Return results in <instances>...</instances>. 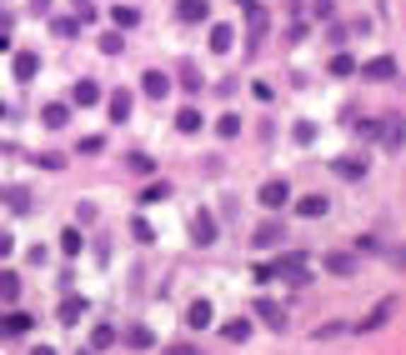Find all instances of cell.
I'll return each mask as SVG.
<instances>
[{
	"mask_svg": "<svg viewBox=\"0 0 406 355\" xmlns=\"http://www.w3.org/2000/svg\"><path fill=\"white\" fill-rule=\"evenodd\" d=\"M371 136H376L386 150H401V145H406V121H401V115H381V121L371 126Z\"/></svg>",
	"mask_w": 406,
	"mask_h": 355,
	"instance_id": "6da1fadb",
	"label": "cell"
},
{
	"mask_svg": "<svg viewBox=\"0 0 406 355\" xmlns=\"http://www.w3.org/2000/svg\"><path fill=\"white\" fill-rule=\"evenodd\" d=\"M271 270H276V280H311V260H306L301 251H286Z\"/></svg>",
	"mask_w": 406,
	"mask_h": 355,
	"instance_id": "7a4b0ae2",
	"label": "cell"
},
{
	"mask_svg": "<svg viewBox=\"0 0 406 355\" xmlns=\"http://www.w3.org/2000/svg\"><path fill=\"white\" fill-rule=\"evenodd\" d=\"M30 325H35V315H25V311H0V340L30 335Z\"/></svg>",
	"mask_w": 406,
	"mask_h": 355,
	"instance_id": "3957f363",
	"label": "cell"
},
{
	"mask_svg": "<svg viewBox=\"0 0 406 355\" xmlns=\"http://www.w3.org/2000/svg\"><path fill=\"white\" fill-rule=\"evenodd\" d=\"M216 235H221L216 215H211V210H196V215H191V241H196V246H216Z\"/></svg>",
	"mask_w": 406,
	"mask_h": 355,
	"instance_id": "277c9868",
	"label": "cell"
},
{
	"mask_svg": "<svg viewBox=\"0 0 406 355\" xmlns=\"http://www.w3.org/2000/svg\"><path fill=\"white\" fill-rule=\"evenodd\" d=\"M256 200H261L266 210H281L286 200H291V186H286V181H261V191H256Z\"/></svg>",
	"mask_w": 406,
	"mask_h": 355,
	"instance_id": "5b68a950",
	"label": "cell"
},
{
	"mask_svg": "<svg viewBox=\"0 0 406 355\" xmlns=\"http://www.w3.org/2000/svg\"><path fill=\"white\" fill-rule=\"evenodd\" d=\"M251 241H256V251H276V246L286 241V230H281L276 220H261V225H256V235H251Z\"/></svg>",
	"mask_w": 406,
	"mask_h": 355,
	"instance_id": "8992f818",
	"label": "cell"
},
{
	"mask_svg": "<svg viewBox=\"0 0 406 355\" xmlns=\"http://www.w3.org/2000/svg\"><path fill=\"white\" fill-rule=\"evenodd\" d=\"M131 105H136V100H131V90H110V95H105V110H110V121H115V126L131 121Z\"/></svg>",
	"mask_w": 406,
	"mask_h": 355,
	"instance_id": "52a82bcc",
	"label": "cell"
},
{
	"mask_svg": "<svg viewBox=\"0 0 406 355\" xmlns=\"http://www.w3.org/2000/svg\"><path fill=\"white\" fill-rule=\"evenodd\" d=\"M391 311H396V295H386L381 306H371V315H366V320H361L356 330H361V335H366V330H381V325L391 320Z\"/></svg>",
	"mask_w": 406,
	"mask_h": 355,
	"instance_id": "ba28073f",
	"label": "cell"
},
{
	"mask_svg": "<svg viewBox=\"0 0 406 355\" xmlns=\"http://www.w3.org/2000/svg\"><path fill=\"white\" fill-rule=\"evenodd\" d=\"M366 80H391L396 76V61H391V55H376V61H366V66H356Z\"/></svg>",
	"mask_w": 406,
	"mask_h": 355,
	"instance_id": "9c48e42d",
	"label": "cell"
},
{
	"mask_svg": "<svg viewBox=\"0 0 406 355\" xmlns=\"http://www.w3.org/2000/svg\"><path fill=\"white\" fill-rule=\"evenodd\" d=\"M141 90H146V100H166V90H170L166 71H146V76H141Z\"/></svg>",
	"mask_w": 406,
	"mask_h": 355,
	"instance_id": "30bf717a",
	"label": "cell"
},
{
	"mask_svg": "<svg viewBox=\"0 0 406 355\" xmlns=\"http://www.w3.org/2000/svg\"><path fill=\"white\" fill-rule=\"evenodd\" d=\"M176 16H181L186 25H201V20L211 16V6H206V0H176Z\"/></svg>",
	"mask_w": 406,
	"mask_h": 355,
	"instance_id": "8fae6325",
	"label": "cell"
},
{
	"mask_svg": "<svg viewBox=\"0 0 406 355\" xmlns=\"http://www.w3.org/2000/svg\"><path fill=\"white\" fill-rule=\"evenodd\" d=\"M326 270L341 275V280H346V275H356V255H352V251H331V255H326Z\"/></svg>",
	"mask_w": 406,
	"mask_h": 355,
	"instance_id": "7c38bea8",
	"label": "cell"
},
{
	"mask_svg": "<svg viewBox=\"0 0 406 355\" xmlns=\"http://www.w3.org/2000/svg\"><path fill=\"white\" fill-rule=\"evenodd\" d=\"M40 121H45V126H50V131H61V126H66V121H71V105H66V100H50V105H45V110H40Z\"/></svg>",
	"mask_w": 406,
	"mask_h": 355,
	"instance_id": "4fadbf2b",
	"label": "cell"
},
{
	"mask_svg": "<svg viewBox=\"0 0 406 355\" xmlns=\"http://www.w3.org/2000/svg\"><path fill=\"white\" fill-rule=\"evenodd\" d=\"M326 210H331V200H326V195H306V200L296 205V215H301V220H321Z\"/></svg>",
	"mask_w": 406,
	"mask_h": 355,
	"instance_id": "5bb4252c",
	"label": "cell"
},
{
	"mask_svg": "<svg viewBox=\"0 0 406 355\" xmlns=\"http://www.w3.org/2000/svg\"><path fill=\"white\" fill-rule=\"evenodd\" d=\"M35 71H40V55L35 50H21L16 55V80H35Z\"/></svg>",
	"mask_w": 406,
	"mask_h": 355,
	"instance_id": "9a60e30c",
	"label": "cell"
},
{
	"mask_svg": "<svg viewBox=\"0 0 406 355\" xmlns=\"http://www.w3.org/2000/svg\"><path fill=\"white\" fill-rule=\"evenodd\" d=\"M331 170L341 175V181H361V175H366V160H361V155H352V160H336Z\"/></svg>",
	"mask_w": 406,
	"mask_h": 355,
	"instance_id": "2e32d148",
	"label": "cell"
},
{
	"mask_svg": "<svg viewBox=\"0 0 406 355\" xmlns=\"http://www.w3.org/2000/svg\"><path fill=\"white\" fill-rule=\"evenodd\" d=\"M256 315H261L271 330H286V311H281V306H271V301H256Z\"/></svg>",
	"mask_w": 406,
	"mask_h": 355,
	"instance_id": "e0dca14e",
	"label": "cell"
},
{
	"mask_svg": "<svg viewBox=\"0 0 406 355\" xmlns=\"http://www.w3.org/2000/svg\"><path fill=\"white\" fill-rule=\"evenodd\" d=\"M0 301H6V306L21 301V275L16 270H0Z\"/></svg>",
	"mask_w": 406,
	"mask_h": 355,
	"instance_id": "ac0fdd59",
	"label": "cell"
},
{
	"mask_svg": "<svg viewBox=\"0 0 406 355\" xmlns=\"http://www.w3.org/2000/svg\"><path fill=\"white\" fill-rule=\"evenodd\" d=\"M86 315V301H81V295H66V301H61V325H76Z\"/></svg>",
	"mask_w": 406,
	"mask_h": 355,
	"instance_id": "d6986e66",
	"label": "cell"
},
{
	"mask_svg": "<svg viewBox=\"0 0 406 355\" xmlns=\"http://www.w3.org/2000/svg\"><path fill=\"white\" fill-rule=\"evenodd\" d=\"M71 100H76V105H95V100H100V85H95V80H76Z\"/></svg>",
	"mask_w": 406,
	"mask_h": 355,
	"instance_id": "ffe728a7",
	"label": "cell"
},
{
	"mask_svg": "<svg viewBox=\"0 0 406 355\" xmlns=\"http://www.w3.org/2000/svg\"><path fill=\"white\" fill-rule=\"evenodd\" d=\"M211 315H216V311H211V301H191V311H186V320H191L196 330H206V325H211Z\"/></svg>",
	"mask_w": 406,
	"mask_h": 355,
	"instance_id": "44dd1931",
	"label": "cell"
},
{
	"mask_svg": "<svg viewBox=\"0 0 406 355\" xmlns=\"http://www.w3.org/2000/svg\"><path fill=\"white\" fill-rule=\"evenodd\" d=\"M176 131H181V136H196V131H201V110H196V105H186V110L176 115Z\"/></svg>",
	"mask_w": 406,
	"mask_h": 355,
	"instance_id": "7402d4cb",
	"label": "cell"
},
{
	"mask_svg": "<svg viewBox=\"0 0 406 355\" xmlns=\"http://www.w3.org/2000/svg\"><path fill=\"white\" fill-rule=\"evenodd\" d=\"M231 40H236V30H231V25H211V50H216V55H226Z\"/></svg>",
	"mask_w": 406,
	"mask_h": 355,
	"instance_id": "603a6c76",
	"label": "cell"
},
{
	"mask_svg": "<svg viewBox=\"0 0 406 355\" xmlns=\"http://www.w3.org/2000/svg\"><path fill=\"white\" fill-rule=\"evenodd\" d=\"M161 200H170V186H166V181H151V186L141 191V205H161Z\"/></svg>",
	"mask_w": 406,
	"mask_h": 355,
	"instance_id": "cb8c5ba5",
	"label": "cell"
},
{
	"mask_svg": "<svg viewBox=\"0 0 406 355\" xmlns=\"http://www.w3.org/2000/svg\"><path fill=\"white\" fill-rule=\"evenodd\" d=\"M110 20L121 25V30H136V25H141V11H131V6H115V11H110Z\"/></svg>",
	"mask_w": 406,
	"mask_h": 355,
	"instance_id": "d4e9b609",
	"label": "cell"
},
{
	"mask_svg": "<svg viewBox=\"0 0 406 355\" xmlns=\"http://www.w3.org/2000/svg\"><path fill=\"white\" fill-rule=\"evenodd\" d=\"M76 30H81V20H76V16H55V20H50V35H61V40H71Z\"/></svg>",
	"mask_w": 406,
	"mask_h": 355,
	"instance_id": "484cf974",
	"label": "cell"
},
{
	"mask_svg": "<svg viewBox=\"0 0 406 355\" xmlns=\"http://www.w3.org/2000/svg\"><path fill=\"white\" fill-rule=\"evenodd\" d=\"M0 200H6L11 210H30V195H25L21 186H6V191H0Z\"/></svg>",
	"mask_w": 406,
	"mask_h": 355,
	"instance_id": "4316f807",
	"label": "cell"
},
{
	"mask_svg": "<svg viewBox=\"0 0 406 355\" xmlns=\"http://www.w3.org/2000/svg\"><path fill=\"white\" fill-rule=\"evenodd\" d=\"M126 345H136V350H151V345H156V335H151L146 325H131V330H126Z\"/></svg>",
	"mask_w": 406,
	"mask_h": 355,
	"instance_id": "83f0119b",
	"label": "cell"
},
{
	"mask_svg": "<svg viewBox=\"0 0 406 355\" xmlns=\"http://www.w3.org/2000/svg\"><path fill=\"white\" fill-rule=\"evenodd\" d=\"M61 251H66V255H81V251H86V241H81V230H76V225L61 230Z\"/></svg>",
	"mask_w": 406,
	"mask_h": 355,
	"instance_id": "f1b7e54d",
	"label": "cell"
},
{
	"mask_svg": "<svg viewBox=\"0 0 406 355\" xmlns=\"http://www.w3.org/2000/svg\"><path fill=\"white\" fill-rule=\"evenodd\" d=\"M216 136H221V140L241 136V121H236V115H221V121H216Z\"/></svg>",
	"mask_w": 406,
	"mask_h": 355,
	"instance_id": "f546056e",
	"label": "cell"
},
{
	"mask_svg": "<svg viewBox=\"0 0 406 355\" xmlns=\"http://www.w3.org/2000/svg\"><path fill=\"white\" fill-rule=\"evenodd\" d=\"M246 16H251V40H261L266 35V11L261 6H246Z\"/></svg>",
	"mask_w": 406,
	"mask_h": 355,
	"instance_id": "4dcf8cb0",
	"label": "cell"
},
{
	"mask_svg": "<svg viewBox=\"0 0 406 355\" xmlns=\"http://www.w3.org/2000/svg\"><path fill=\"white\" fill-rule=\"evenodd\" d=\"M115 345V330L110 325H95V335H91V350H110Z\"/></svg>",
	"mask_w": 406,
	"mask_h": 355,
	"instance_id": "1f68e13d",
	"label": "cell"
},
{
	"mask_svg": "<svg viewBox=\"0 0 406 355\" xmlns=\"http://www.w3.org/2000/svg\"><path fill=\"white\" fill-rule=\"evenodd\" d=\"M131 235H136L141 246H151V241H156V230H151V220H131Z\"/></svg>",
	"mask_w": 406,
	"mask_h": 355,
	"instance_id": "d6a6232c",
	"label": "cell"
},
{
	"mask_svg": "<svg viewBox=\"0 0 406 355\" xmlns=\"http://www.w3.org/2000/svg\"><path fill=\"white\" fill-rule=\"evenodd\" d=\"M331 76H356V61H352V55H336V61H331Z\"/></svg>",
	"mask_w": 406,
	"mask_h": 355,
	"instance_id": "836d02e7",
	"label": "cell"
},
{
	"mask_svg": "<svg viewBox=\"0 0 406 355\" xmlns=\"http://www.w3.org/2000/svg\"><path fill=\"white\" fill-rule=\"evenodd\" d=\"M181 85H186V90H201L206 80H201V71H196V66H181Z\"/></svg>",
	"mask_w": 406,
	"mask_h": 355,
	"instance_id": "e575fe53",
	"label": "cell"
},
{
	"mask_svg": "<svg viewBox=\"0 0 406 355\" xmlns=\"http://www.w3.org/2000/svg\"><path fill=\"white\" fill-rule=\"evenodd\" d=\"M246 335H251V320H231L226 325V340H246Z\"/></svg>",
	"mask_w": 406,
	"mask_h": 355,
	"instance_id": "d590c367",
	"label": "cell"
},
{
	"mask_svg": "<svg viewBox=\"0 0 406 355\" xmlns=\"http://www.w3.org/2000/svg\"><path fill=\"white\" fill-rule=\"evenodd\" d=\"M121 45H126V40H121V35H110V30H105V35H100V50H105V55H121Z\"/></svg>",
	"mask_w": 406,
	"mask_h": 355,
	"instance_id": "8d00e7d4",
	"label": "cell"
},
{
	"mask_svg": "<svg viewBox=\"0 0 406 355\" xmlns=\"http://www.w3.org/2000/svg\"><path fill=\"white\" fill-rule=\"evenodd\" d=\"M131 170H156V160L146 150H131Z\"/></svg>",
	"mask_w": 406,
	"mask_h": 355,
	"instance_id": "74e56055",
	"label": "cell"
},
{
	"mask_svg": "<svg viewBox=\"0 0 406 355\" xmlns=\"http://www.w3.org/2000/svg\"><path fill=\"white\" fill-rule=\"evenodd\" d=\"M11 251H16V235H11V230H0V260H6Z\"/></svg>",
	"mask_w": 406,
	"mask_h": 355,
	"instance_id": "f35d334b",
	"label": "cell"
},
{
	"mask_svg": "<svg viewBox=\"0 0 406 355\" xmlns=\"http://www.w3.org/2000/svg\"><path fill=\"white\" fill-rule=\"evenodd\" d=\"M100 145H105V140H100V136H86V140H81V155H95V150H100Z\"/></svg>",
	"mask_w": 406,
	"mask_h": 355,
	"instance_id": "ab89813d",
	"label": "cell"
},
{
	"mask_svg": "<svg viewBox=\"0 0 406 355\" xmlns=\"http://www.w3.org/2000/svg\"><path fill=\"white\" fill-rule=\"evenodd\" d=\"M166 355H201V350H196V345H170Z\"/></svg>",
	"mask_w": 406,
	"mask_h": 355,
	"instance_id": "60d3db41",
	"label": "cell"
},
{
	"mask_svg": "<svg viewBox=\"0 0 406 355\" xmlns=\"http://www.w3.org/2000/svg\"><path fill=\"white\" fill-rule=\"evenodd\" d=\"M311 6H316V16H331V11H336L331 0H311Z\"/></svg>",
	"mask_w": 406,
	"mask_h": 355,
	"instance_id": "b9f144b4",
	"label": "cell"
},
{
	"mask_svg": "<svg viewBox=\"0 0 406 355\" xmlns=\"http://www.w3.org/2000/svg\"><path fill=\"white\" fill-rule=\"evenodd\" d=\"M30 355H55V350H50V345H35V350H30Z\"/></svg>",
	"mask_w": 406,
	"mask_h": 355,
	"instance_id": "7bdbcfd3",
	"label": "cell"
}]
</instances>
